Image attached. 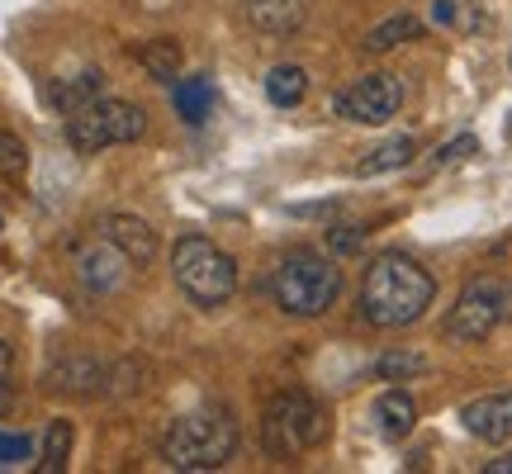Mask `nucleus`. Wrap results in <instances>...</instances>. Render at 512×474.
<instances>
[{
	"mask_svg": "<svg viewBox=\"0 0 512 474\" xmlns=\"http://www.w3.org/2000/svg\"><path fill=\"white\" fill-rule=\"evenodd\" d=\"M304 95H309V72H304V67L280 62V67H271V72H266V100H271V105L294 110Z\"/></svg>",
	"mask_w": 512,
	"mask_h": 474,
	"instance_id": "18",
	"label": "nucleus"
},
{
	"mask_svg": "<svg viewBox=\"0 0 512 474\" xmlns=\"http://www.w3.org/2000/svg\"><path fill=\"white\" fill-rule=\"evenodd\" d=\"M508 318H512V285L498 280V275H479V280H470V285L460 290V299L451 304L441 332H446L451 342H484V337L498 332Z\"/></svg>",
	"mask_w": 512,
	"mask_h": 474,
	"instance_id": "7",
	"label": "nucleus"
},
{
	"mask_svg": "<svg viewBox=\"0 0 512 474\" xmlns=\"http://www.w3.org/2000/svg\"><path fill=\"white\" fill-rule=\"evenodd\" d=\"M29 437H5L0 432V465H19V460H29Z\"/></svg>",
	"mask_w": 512,
	"mask_h": 474,
	"instance_id": "27",
	"label": "nucleus"
},
{
	"mask_svg": "<svg viewBox=\"0 0 512 474\" xmlns=\"http://www.w3.org/2000/svg\"><path fill=\"white\" fill-rule=\"evenodd\" d=\"M508 138H512V124H508Z\"/></svg>",
	"mask_w": 512,
	"mask_h": 474,
	"instance_id": "31",
	"label": "nucleus"
},
{
	"mask_svg": "<svg viewBox=\"0 0 512 474\" xmlns=\"http://www.w3.org/2000/svg\"><path fill=\"white\" fill-rule=\"evenodd\" d=\"M328 247H332V256H356L361 247H366V228H361V223L328 228Z\"/></svg>",
	"mask_w": 512,
	"mask_h": 474,
	"instance_id": "25",
	"label": "nucleus"
},
{
	"mask_svg": "<svg viewBox=\"0 0 512 474\" xmlns=\"http://www.w3.org/2000/svg\"><path fill=\"white\" fill-rule=\"evenodd\" d=\"M43 384L57 389V394H100L110 384V370L100 361H91V356H67V361H57L43 375Z\"/></svg>",
	"mask_w": 512,
	"mask_h": 474,
	"instance_id": "13",
	"label": "nucleus"
},
{
	"mask_svg": "<svg viewBox=\"0 0 512 474\" xmlns=\"http://www.w3.org/2000/svg\"><path fill=\"white\" fill-rule=\"evenodd\" d=\"M238 451V422L228 408H195L166 427L162 437V460L171 470L185 474H204V470H223Z\"/></svg>",
	"mask_w": 512,
	"mask_h": 474,
	"instance_id": "2",
	"label": "nucleus"
},
{
	"mask_svg": "<svg viewBox=\"0 0 512 474\" xmlns=\"http://www.w3.org/2000/svg\"><path fill=\"white\" fill-rule=\"evenodd\" d=\"M460 422L475 441H489V446H503L512 441V394H484V399H470L460 408Z\"/></svg>",
	"mask_w": 512,
	"mask_h": 474,
	"instance_id": "11",
	"label": "nucleus"
},
{
	"mask_svg": "<svg viewBox=\"0 0 512 474\" xmlns=\"http://www.w3.org/2000/svg\"><path fill=\"white\" fill-rule=\"evenodd\" d=\"M72 422L67 418H53L48 422V437H43V460H38V474H57V470H67V456H72Z\"/></svg>",
	"mask_w": 512,
	"mask_h": 474,
	"instance_id": "21",
	"label": "nucleus"
},
{
	"mask_svg": "<svg viewBox=\"0 0 512 474\" xmlns=\"http://www.w3.org/2000/svg\"><path fill=\"white\" fill-rule=\"evenodd\" d=\"M313 15V0H242V19L256 34L285 38L294 29H304Z\"/></svg>",
	"mask_w": 512,
	"mask_h": 474,
	"instance_id": "12",
	"label": "nucleus"
},
{
	"mask_svg": "<svg viewBox=\"0 0 512 474\" xmlns=\"http://www.w3.org/2000/svg\"><path fill=\"white\" fill-rule=\"evenodd\" d=\"M422 370H427L422 351H384L380 361H375V380L403 384V380H413V375H422Z\"/></svg>",
	"mask_w": 512,
	"mask_h": 474,
	"instance_id": "22",
	"label": "nucleus"
},
{
	"mask_svg": "<svg viewBox=\"0 0 512 474\" xmlns=\"http://www.w3.org/2000/svg\"><path fill=\"white\" fill-rule=\"evenodd\" d=\"M328 408L304 394V389H285V394H275L266 403V418H261V446L271 451L275 460H294L313 451V446H323L328 441Z\"/></svg>",
	"mask_w": 512,
	"mask_h": 474,
	"instance_id": "5",
	"label": "nucleus"
},
{
	"mask_svg": "<svg viewBox=\"0 0 512 474\" xmlns=\"http://www.w3.org/2000/svg\"><path fill=\"white\" fill-rule=\"evenodd\" d=\"M422 34V19L418 15H389L384 24H375L366 34V53H394L399 43H408V38H418Z\"/></svg>",
	"mask_w": 512,
	"mask_h": 474,
	"instance_id": "19",
	"label": "nucleus"
},
{
	"mask_svg": "<svg viewBox=\"0 0 512 474\" xmlns=\"http://www.w3.org/2000/svg\"><path fill=\"white\" fill-rule=\"evenodd\" d=\"M403 110V81L394 72H366L351 81L347 91L332 95V114H342L351 124H389Z\"/></svg>",
	"mask_w": 512,
	"mask_h": 474,
	"instance_id": "8",
	"label": "nucleus"
},
{
	"mask_svg": "<svg viewBox=\"0 0 512 474\" xmlns=\"http://www.w3.org/2000/svg\"><path fill=\"white\" fill-rule=\"evenodd\" d=\"M171 275H176L181 294L195 309H219V304H228V299L238 294V261L223 252L219 242H209V237H200V233H190L176 242Z\"/></svg>",
	"mask_w": 512,
	"mask_h": 474,
	"instance_id": "3",
	"label": "nucleus"
},
{
	"mask_svg": "<svg viewBox=\"0 0 512 474\" xmlns=\"http://www.w3.org/2000/svg\"><path fill=\"white\" fill-rule=\"evenodd\" d=\"M10 365H15V351H10V347H5V342H0V380L10 375Z\"/></svg>",
	"mask_w": 512,
	"mask_h": 474,
	"instance_id": "30",
	"label": "nucleus"
},
{
	"mask_svg": "<svg viewBox=\"0 0 512 474\" xmlns=\"http://www.w3.org/2000/svg\"><path fill=\"white\" fill-rule=\"evenodd\" d=\"M342 290V271L323 252H290L271 275V294L290 318H323Z\"/></svg>",
	"mask_w": 512,
	"mask_h": 474,
	"instance_id": "4",
	"label": "nucleus"
},
{
	"mask_svg": "<svg viewBox=\"0 0 512 474\" xmlns=\"http://www.w3.org/2000/svg\"><path fill=\"white\" fill-rule=\"evenodd\" d=\"M138 62L152 81H176L181 76V43L176 38H152L138 48Z\"/></svg>",
	"mask_w": 512,
	"mask_h": 474,
	"instance_id": "20",
	"label": "nucleus"
},
{
	"mask_svg": "<svg viewBox=\"0 0 512 474\" xmlns=\"http://www.w3.org/2000/svg\"><path fill=\"white\" fill-rule=\"evenodd\" d=\"M484 474H512V451H508V456H498V460H489V465H484Z\"/></svg>",
	"mask_w": 512,
	"mask_h": 474,
	"instance_id": "28",
	"label": "nucleus"
},
{
	"mask_svg": "<svg viewBox=\"0 0 512 474\" xmlns=\"http://www.w3.org/2000/svg\"><path fill=\"white\" fill-rule=\"evenodd\" d=\"M413 157H418V143H413V138H389V143H380L375 152H366V157L356 162V176H361V181L389 176V171H403Z\"/></svg>",
	"mask_w": 512,
	"mask_h": 474,
	"instance_id": "16",
	"label": "nucleus"
},
{
	"mask_svg": "<svg viewBox=\"0 0 512 474\" xmlns=\"http://www.w3.org/2000/svg\"><path fill=\"white\" fill-rule=\"evenodd\" d=\"M475 138H470V133H460V138H456V143H446V147H441V152H437V162H432V166H437V171H441V166H456V162H465V157H475Z\"/></svg>",
	"mask_w": 512,
	"mask_h": 474,
	"instance_id": "26",
	"label": "nucleus"
},
{
	"mask_svg": "<svg viewBox=\"0 0 512 474\" xmlns=\"http://www.w3.org/2000/svg\"><path fill=\"white\" fill-rule=\"evenodd\" d=\"M147 133V110L133 105V100H110L100 95L91 100L86 110L67 114V143L91 157V152H105V147H124V143H138Z\"/></svg>",
	"mask_w": 512,
	"mask_h": 474,
	"instance_id": "6",
	"label": "nucleus"
},
{
	"mask_svg": "<svg viewBox=\"0 0 512 474\" xmlns=\"http://www.w3.org/2000/svg\"><path fill=\"white\" fill-rule=\"evenodd\" d=\"M10 408H15V389H10V384L0 380V418H5Z\"/></svg>",
	"mask_w": 512,
	"mask_h": 474,
	"instance_id": "29",
	"label": "nucleus"
},
{
	"mask_svg": "<svg viewBox=\"0 0 512 474\" xmlns=\"http://www.w3.org/2000/svg\"><path fill=\"white\" fill-rule=\"evenodd\" d=\"M176 114H181L185 124L200 128L209 114H214V81L209 76H185V81H176Z\"/></svg>",
	"mask_w": 512,
	"mask_h": 474,
	"instance_id": "17",
	"label": "nucleus"
},
{
	"mask_svg": "<svg viewBox=\"0 0 512 474\" xmlns=\"http://www.w3.org/2000/svg\"><path fill=\"white\" fill-rule=\"evenodd\" d=\"M128 261L119 247H114L110 237H95L86 247H76V275H81V285L95 294H114L119 285L128 280Z\"/></svg>",
	"mask_w": 512,
	"mask_h": 474,
	"instance_id": "9",
	"label": "nucleus"
},
{
	"mask_svg": "<svg viewBox=\"0 0 512 474\" xmlns=\"http://www.w3.org/2000/svg\"><path fill=\"white\" fill-rule=\"evenodd\" d=\"M432 15H437V24H446V29H465V34L479 24L475 0H437V5H432Z\"/></svg>",
	"mask_w": 512,
	"mask_h": 474,
	"instance_id": "23",
	"label": "nucleus"
},
{
	"mask_svg": "<svg viewBox=\"0 0 512 474\" xmlns=\"http://www.w3.org/2000/svg\"><path fill=\"white\" fill-rule=\"evenodd\" d=\"M437 299L432 271L408 252H380L361 280V318L370 328H413Z\"/></svg>",
	"mask_w": 512,
	"mask_h": 474,
	"instance_id": "1",
	"label": "nucleus"
},
{
	"mask_svg": "<svg viewBox=\"0 0 512 474\" xmlns=\"http://www.w3.org/2000/svg\"><path fill=\"white\" fill-rule=\"evenodd\" d=\"M29 171V147L19 143L15 133H0V176L5 181H19Z\"/></svg>",
	"mask_w": 512,
	"mask_h": 474,
	"instance_id": "24",
	"label": "nucleus"
},
{
	"mask_svg": "<svg viewBox=\"0 0 512 474\" xmlns=\"http://www.w3.org/2000/svg\"><path fill=\"white\" fill-rule=\"evenodd\" d=\"M100 95H105V72H100V67H86V72L72 76V81H57L53 105L62 114H76V110H86L91 100H100Z\"/></svg>",
	"mask_w": 512,
	"mask_h": 474,
	"instance_id": "15",
	"label": "nucleus"
},
{
	"mask_svg": "<svg viewBox=\"0 0 512 474\" xmlns=\"http://www.w3.org/2000/svg\"><path fill=\"white\" fill-rule=\"evenodd\" d=\"M100 237H110L114 247L133 261V266H152L157 261V252H162V237H157V228L143 219H133V214H105L100 219Z\"/></svg>",
	"mask_w": 512,
	"mask_h": 474,
	"instance_id": "10",
	"label": "nucleus"
},
{
	"mask_svg": "<svg viewBox=\"0 0 512 474\" xmlns=\"http://www.w3.org/2000/svg\"><path fill=\"white\" fill-rule=\"evenodd\" d=\"M418 427V403L408 389H384L380 399H375V432L384 441H403L408 432Z\"/></svg>",
	"mask_w": 512,
	"mask_h": 474,
	"instance_id": "14",
	"label": "nucleus"
}]
</instances>
